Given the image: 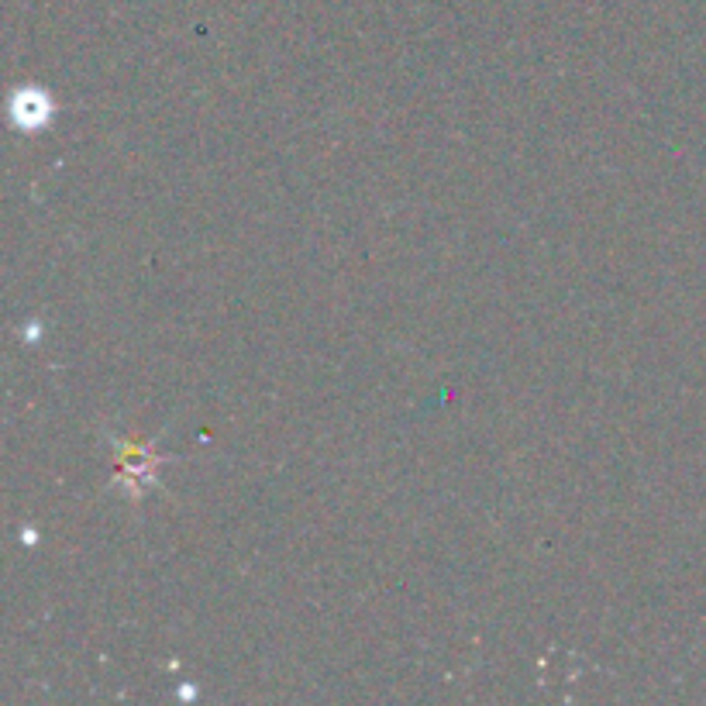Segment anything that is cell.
Wrapping results in <instances>:
<instances>
[{
    "label": "cell",
    "instance_id": "1",
    "mask_svg": "<svg viewBox=\"0 0 706 706\" xmlns=\"http://www.w3.org/2000/svg\"><path fill=\"white\" fill-rule=\"evenodd\" d=\"M11 110H14V121L21 128H38L45 118H49V101H45L42 94H17Z\"/></svg>",
    "mask_w": 706,
    "mask_h": 706
}]
</instances>
